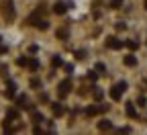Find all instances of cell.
Segmentation results:
<instances>
[{
  "instance_id": "7402d4cb",
  "label": "cell",
  "mask_w": 147,
  "mask_h": 135,
  "mask_svg": "<svg viewBox=\"0 0 147 135\" xmlns=\"http://www.w3.org/2000/svg\"><path fill=\"white\" fill-rule=\"evenodd\" d=\"M16 64H18V66H27V64H29V60H27V57H18Z\"/></svg>"
},
{
  "instance_id": "6da1fadb",
  "label": "cell",
  "mask_w": 147,
  "mask_h": 135,
  "mask_svg": "<svg viewBox=\"0 0 147 135\" xmlns=\"http://www.w3.org/2000/svg\"><path fill=\"white\" fill-rule=\"evenodd\" d=\"M125 90H127V82H119V84H115L113 88H110V98H113V100H121V96H123Z\"/></svg>"
},
{
  "instance_id": "cb8c5ba5",
  "label": "cell",
  "mask_w": 147,
  "mask_h": 135,
  "mask_svg": "<svg viewBox=\"0 0 147 135\" xmlns=\"http://www.w3.org/2000/svg\"><path fill=\"white\" fill-rule=\"evenodd\" d=\"M102 96H104V94H102V90H94V98H96V100H100Z\"/></svg>"
},
{
  "instance_id": "603a6c76",
  "label": "cell",
  "mask_w": 147,
  "mask_h": 135,
  "mask_svg": "<svg viewBox=\"0 0 147 135\" xmlns=\"http://www.w3.org/2000/svg\"><path fill=\"white\" fill-rule=\"evenodd\" d=\"M104 70H106V66H104V64H100V62H98V64H96V72H98V74H102V72H104Z\"/></svg>"
},
{
  "instance_id": "8992f818",
  "label": "cell",
  "mask_w": 147,
  "mask_h": 135,
  "mask_svg": "<svg viewBox=\"0 0 147 135\" xmlns=\"http://www.w3.org/2000/svg\"><path fill=\"white\" fill-rule=\"evenodd\" d=\"M106 109H108V107H88V109H86V115H88V117H94L98 111H106Z\"/></svg>"
},
{
  "instance_id": "8fae6325",
  "label": "cell",
  "mask_w": 147,
  "mask_h": 135,
  "mask_svg": "<svg viewBox=\"0 0 147 135\" xmlns=\"http://www.w3.org/2000/svg\"><path fill=\"white\" fill-rule=\"evenodd\" d=\"M14 92H16V86H14V82H8V88H6V96H14Z\"/></svg>"
},
{
  "instance_id": "4fadbf2b",
  "label": "cell",
  "mask_w": 147,
  "mask_h": 135,
  "mask_svg": "<svg viewBox=\"0 0 147 135\" xmlns=\"http://www.w3.org/2000/svg\"><path fill=\"white\" fill-rule=\"evenodd\" d=\"M108 4L113 6V8H121V4H123V0H108Z\"/></svg>"
},
{
  "instance_id": "d4e9b609",
  "label": "cell",
  "mask_w": 147,
  "mask_h": 135,
  "mask_svg": "<svg viewBox=\"0 0 147 135\" xmlns=\"http://www.w3.org/2000/svg\"><path fill=\"white\" fill-rule=\"evenodd\" d=\"M63 70H65L67 74H71V72H74V66H71V64H65V66H63Z\"/></svg>"
},
{
  "instance_id": "9a60e30c",
  "label": "cell",
  "mask_w": 147,
  "mask_h": 135,
  "mask_svg": "<svg viewBox=\"0 0 147 135\" xmlns=\"http://www.w3.org/2000/svg\"><path fill=\"white\" fill-rule=\"evenodd\" d=\"M33 121H35V123H41V121H43V115H41V113H33Z\"/></svg>"
},
{
  "instance_id": "277c9868",
  "label": "cell",
  "mask_w": 147,
  "mask_h": 135,
  "mask_svg": "<svg viewBox=\"0 0 147 135\" xmlns=\"http://www.w3.org/2000/svg\"><path fill=\"white\" fill-rule=\"evenodd\" d=\"M123 45H125V43L119 41L117 37H108V39H106V47H108V49H121Z\"/></svg>"
},
{
  "instance_id": "3957f363",
  "label": "cell",
  "mask_w": 147,
  "mask_h": 135,
  "mask_svg": "<svg viewBox=\"0 0 147 135\" xmlns=\"http://www.w3.org/2000/svg\"><path fill=\"white\" fill-rule=\"evenodd\" d=\"M67 8H71V2H57V4L53 6V12L55 14H65Z\"/></svg>"
},
{
  "instance_id": "5b68a950",
  "label": "cell",
  "mask_w": 147,
  "mask_h": 135,
  "mask_svg": "<svg viewBox=\"0 0 147 135\" xmlns=\"http://www.w3.org/2000/svg\"><path fill=\"white\" fill-rule=\"evenodd\" d=\"M63 111H65V109H63V104H61V102H53V104H51V113L55 115V117H61Z\"/></svg>"
},
{
  "instance_id": "9c48e42d",
  "label": "cell",
  "mask_w": 147,
  "mask_h": 135,
  "mask_svg": "<svg viewBox=\"0 0 147 135\" xmlns=\"http://www.w3.org/2000/svg\"><path fill=\"white\" fill-rule=\"evenodd\" d=\"M125 66H137V57L135 55H127L125 57Z\"/></svg>"
},
{
  "instance_id": "7a4b0ae2",
  "label": "cell",
  "mask_w": 147,
  "mask_h": 135,
  "mask_svg": "<svg viewBox=\"0 0 147 135\" xmlns=\"http://www.w3.org/2000/svg\"><path fill=\"white\" fill-rule=\"evenodd\" d=\"M69 90H71V82H69V80H63V82H59V90H57L59 98H63L65 94H69Z\"/></svg>"
},
{
  "instance_id": "2e32d148",
  "label": "cell",
  "mask_w": 147,
  "mask_h": 135,
  "mask_svg": "<svg viewBox=\"0 0 147 135\" xmlns=\"http://www.w3.org/2000/svg\"><path fill=\"white\" fill-rule=\"evenodd\" d=\"M125 45H127L129 49H137V47H139V43H137V41H127Z\"/></svg>"
},
{
  "instance_id": "52a82bcc",
  "label": "cell",
  "mask_w": 147,
  "mask_h": 135,
  "mask_svg": "<svg viewBox=\"0 0 147 135\" xmlns=\"http://www.w3.org/2000/svg\"><path fill=\"white\" fill-rule=\"evenodd\" d=\"M98 129L100 131H110V129H113V123H110V121H98Z\"/></svg>"
},
{
  "instance_id": "ba28073f",
  "label": "cell",
  "mask_w": 147,
  "mask_h": 135,
  "mask_svg": "<svg viewBox=\"0 0 147 135\" xmlns=\"http://www.w3.org/2000/svg\"><path fill=\"white\" fill-rule=\"evenodd\" d=\"M125 111H127V117H137V111H135V107H133V102H129Z\"/></svg>"
},
{
  "instance_id": "484cf974",
  "label": "cell",
  "mask_w": 147,
  "mask_h": 135,
  "mask_svg": "<svg viewBox=\"0 0 147 135\" xmlns=\"http://www.w3.org/2000/svg\"><path fill=\"white\" fill-rule=\"evenodd\" d=\"M145 8H147V0H145Z\"/></svg>"
},
{
  "instance_id": "5bb4252c",
  "label": "cell",
  "mask_w": 147,
  "mask_h": 135,
  "mask_svg": "<svg viewBox=\"0 0 147 135\" xmlns=\"http://www.w3.org/2000/svg\"><path fill=\"white\" fill-rule=\"evenodd\" d=\"M51 64H53L55 68H57V66H61V60H59V55H53V57H51Z\"/></svg>"
},
{
  "instance_id": "30bf717a",
  "label": "cell",
  "mask_w": 147,
  "mask_h": 135,
  "mask_svg": "<svg viewBox=\"0 0 147 135\" xmlns=\"http://www.w3.org/2000/svg\"><path fill=\"white\" fill-rule=\"evenodd\" d=\"M4 12H6L8 18L12 16V2H10V0H6V2H4Z\"/></svg>"
},
{
  "instance_id": "e0dca14e",
  "label": "cell",
  "mask_w": 147,
  "mask_h": 135,
  "mask_svg": "<svg viewBox=\"0 0 147 135\" xmlns=\"http://www.w3.org/2000/svg\"><path fill=\"white\" fill-rule=\"evenodd\" d=\"M57 37H59V39H65V37H67V29H59L57 31Z\"/></svg>"
},
{
  "instance_id": "ac0fdd59",
  "label": "cell",
  "mask_w": 147,
  "mask_h": 135,
  "mask_svg": "<svg viewBox=\"0 0 147 135\" xmlns=\"http://www.w3.org/2000/svg\"><path fill=\"white\" fill-rule=\"evenodd\" d=\"M27 66H29L31 70H37V68H39V62H37V60H31V62H29Z\"/></svg>"
},
{
  "instance_id": "d6986e66",
  "label": "cell",
  "mask_w": 147,
  "mask_h": 135,
  "mask_svg": "<svg viewBox=\"0 0 147 135\" xmlns=\"http://www.w3.org/2000/svg\"><path fill=\"white\" fill-rule=\"evenodd\" d=\"M18 104H21V107H29L27 104V96H18V100H16Z\"/></svg>"
},
{
  "instance_id": "7c38bea8",
  "label": "cell",
  "mask_w": 147,
  "mask_h": 135,
  "mask_svg": "<svg viewBox=\"0 0 147 135\" xmlns=\"http://www.w3.org/2000/svg\"><path fill=\"white\" fill-rule=\"evenodd\" d=\"M6 117H8V121H12V119H18V111H16V109H10Z\"/></svg>"
},
{
  "instance_id": "ffe728a7",
  "label": "cell",
  "mask_w": 147,
  "mask_h": 135,
  "mask_svg": "<svg viewBox=\"0 0 147 135\" xmlns=\"http://www.w3.org/2000/svg\"><path fill=\"white\" fill-rule=\"evenodd\" d=\"M31 86H33V88H39V86H41V80H39V78H33V80H31Z\"/></svg>"
},
{
  "instance_id": "44dd1931",
  "label": "cell",
  "mask_w": 147,
  "mask_h": 135,
  "mask_svg": "<svg viewBox=\"0 0 147 135\" xmlns=\"http://www.w3.org/2000/svg\"><path fill=\"white\" fill-rule=\"evenodd\" d=\"M76 57H78V60H84V57H86V51H84V49H78V51H76Z\"/></svg>"
}]
</instances>
